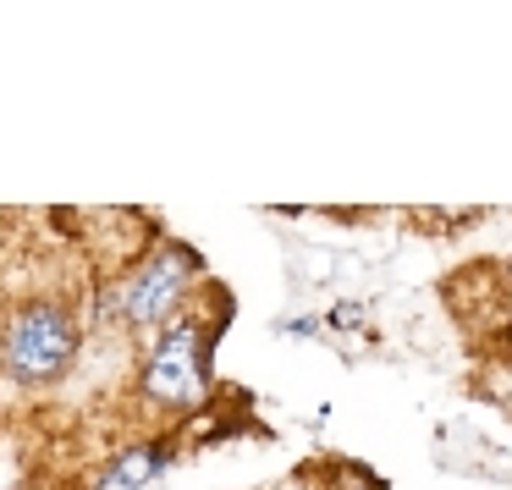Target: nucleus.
<instances>
[{"label":"nucleus","mask_w":512,"mask_h":490,"mask_svg":"<svg viewBox=\"0 0 512 490\" xmlns=\"http://www.w3.org/2000/svg\"><path fill=\"white\" fill-rule=\"evenodd\" d=\"M72 353H78V325H72V314L56 309V303L23 309L12 320V331H6V369H12L17 380H28V386L56 380L61 369L72 364Z\"/></svg>","instance_id":"1"},{"label":"nucleus","mask_w":512,"mask_h":490,"mask_svg":"<svg viewBox=\"0 0 512 490\" xmlns=\"http://www.w3.org/2000/svg\"><path fill=\"white\" fill-rule=\"evenodd\" d=\"M188 276H193L188 248H160V254L111 298V314H122L127 325H155L160 314H171V303L182 298Z\"/></svg>","instance_id":"3"},{"label":"nucleus","mask_w":512,"mask_h":490,"mask_svg":"<svg viewBox=\"0 0 512 490\" xmlns=\"http://www.w3.org/2000/svg\"><path fill=\"white\" fill-rule=\"evenodd\" d=\"M144 391L160 408H193L204 402V364H199V325L177 320L160 331L155 353L144 364Z\"/></svg>","instance_id":"2"},{"label":"nucleus","mask_w":512,"mask_h":490,"mask_svg":"<svg viewBox=\"0 0 512 490\" xmlns=\"http://www.w3.org/2000/svg\"><path fill=\"white\" fill-rule=\"evenodd\" d=\"M160 468H166V446H133V452H122L105 468L94 490H144Z\"/></svg>","instance_id":"4"}]
</instances>
